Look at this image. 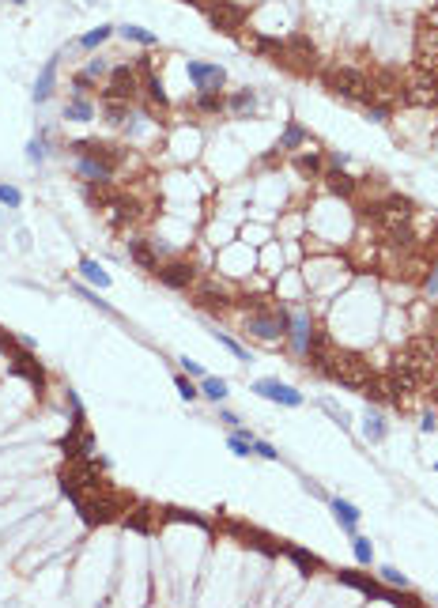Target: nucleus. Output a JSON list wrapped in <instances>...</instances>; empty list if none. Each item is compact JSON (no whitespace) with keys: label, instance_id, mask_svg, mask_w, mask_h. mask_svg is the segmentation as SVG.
I'll return each instance as SVG.
<instances>
[{"label":"nucleus","instance_id":"1","mask_svg":"<svg viewBox=\"0 0 438 608\" xmlns=\"http://www.w3.org/2000/svg\"><path fill=\"white\" fill-rule=\"evenodd\" d=\"M321 83L333 91V95L356 99V102H363V106H370V102L378 99V91H374V83H370L367 72L348 68V64H333V68H325L321 72Z\"/></svg>","mask_w":438,"mask_h":608},{"label":"nucleus","instance_id":"2","mask_svg":"<svg viewBox=\"0 0 438 608\" xmlns=\"http://www.w3.org/2000/svg\"><path fill=\"white\" fill-rule=\"evenodd\" d=\"M76 510L83 514V526H106V521H114L117 514H125L129 507H125V499H121L117 491H110L106 484L102 488H95V491H83L80 495V502H76Z\"/></svg>","mask_w":438,"mask_h":608},{"label":"nucleus","instance_id":"3","mask_svg":"<svg viewBox=\"0 0 438 608\" xmlns=\"http://www.w3.org/2000/svg\"><path fill=\"white\" fill-rule=\"evenodd\" d=\"M321 374H329L333 382H340V386H348V389H363L370 378H374V370H370V363L363 359L359 352H329V359H325V370Z\"/></svg>","mask_w":438,"mask_h":608},{"label":"nucleus","instance_id":"4","mask_svg":"<svg viewBox=\"0 0 438 608\" xmlns=\"http://www.w3.org/2000/svg\"><path fill=\"white\" fill-rule=\"evenodd\" d=\"M389 370L408 374L416 386L431 382V374L438 370V355H435V348H431V340H408V348L397 352V359H393V367H389Z\"/></svg>","mask_w":438,"mask_h":608},{"label":"nucleus","instance_id":"5","mask_svg":"<svg viewBox=\"0 0 438 608\" xmlns=\"http://www.w3.org/2000/svg\"><path fill=\"white\" fill-rule=\"evenodd\" d=\"M287 329H291V310H287V306H257V310L246 317V333H254L257 340H265V344L284 340Z\"/></svg>","mask_w":438,"mask_h":608},{"label":"nucleus","instance_id":"6","mask_svg":"<svg viewBox=\"0 0 438 608\" xmlns=\"http://www.w3.org/2000/svg\"><path fill=\"white\" fill-rule=\"evenodd\" d=\"M140 91H144V80H140L136 64H114L110 68V83L102 91V102H129L133 106L140 99Z\"/></svg>","mask_w":438,"mask_h":608},{"label":"nucleus","instance_id":"7","mask_svg":"<svg viewBox=\"0 0 438 608\" xmlns=\"http://www.w3.org/2000/svg\"><path fill=\"white\" fill-rule=\"evenodd\" d=\"M0 348L8 352V359H12V370H15V374H23V378L31 382V386L38 389V393L45 389V374H42V367H38V359L31 355V348L15 344L12 336H4V333H0Z\"/></svg>","mask_w":438,"mask_h":608},{"label":"nucleus","instance_id":"8","mask_svg":"<svg viewBox=\"0 0 438 608\" xmlns=\"http://www.w3.org/2000/svg\"><path fill=\"white\" fill-rule=\"evenodd\" d=\"M279 64L299 72V76H310V72L318 68V50H314V42L306 38V34H291V38L284 42V57H279Z\"/></svg>","mask_w":438,"mask_h":608},{"label":"nucleus","instance_id":"9","mask_svg":"<svg viewBox=\"0 0 438 608\" xmlns=\"http://www.w3.org/2000/svg\"><path fill=\"white\" fill-rule=\"evenodd\" d=\"M400 99L408 106H423V110H438V76L435 72H416L412 80L404 83Z\"/></svg>","mask_w":438,"mask_h":608},{"label":"nucleus","instance_id":"10","mask_svg":"<svg viewBox=\"0 0 438 608\" xmlns=\"http://www.w3.org/2000/svg\"><path fill=\"white\" fill-rule=\"evenodd\" d=\"M208 23L216 27L219 34H238L246 27V8L235 4V0H212L208 4Z\"/></svg>","mask_w":438,"mask_h":608},{"label":"nucleus","instance_id":"11","mask_svg":"<svg viewBox=\"0 0 438 608\" xmlns=\"http://www.w3.org/2000/svg\"><path fill=\"white\" fill-rule=\"evenodd\" d=\"M185 76L197 91H219L227 83V68L223 64H208V61H189L185 64Z\"/></svg>","mask_w":438,"mask_h":608},{"label":"nucleus","instance_id":"12","mask_svg":"<svg viewBox=\"0 0 438 608\" xmlns=\"http://www.w3.org/2000/svg\"><path fill=\"white\" fill-rule=\"evenodd\" d=\"M254 393H257V397H265V400H276V405H284V408H302V393L284 386L279 378H257Z\"/></svg>","mask_w":438,"mask_h":608},{"label":"nucleus","instance_id":"13","mask_svg":"<svg viewBox=\"0 0 438 608\" xmlns=\"http://www.w3.org/2000/svg\"><path fill=\"white\" fill-rule=\"evenodd\" d=\"M314 336H318V329H314V317L306 314V310L291 314V329H287V340H291V352L299 355V359H306V355H310Z\"/></svg>","mask_w":438,"mask_h":608},{"label":"nucleus","instance_id":"14","mask_svg":"<svg viewBox=\"0 0 438 608\" xmlns=\"http://www.w3.org/2000/svg\"><path fill=\"white\" fill-rule=\"evenodd\" d=\"M155 276H159V284L170 287V291H189V287L197 284V268H193L189 261H170V265L155 268Z\"/></svg>","mask_w":438,"mask_h":608},{"label":"nucleus","instance_id":"15","mask_svg":"<svg viewBox=\"0 0 438 608\" xmlns=\"http://www.w3.org/2000/svg\"><path fill=\"white\" fill-rule=\"evenodd\" d=\"M68 152L76 155V159H83V155L102 159V163H110V166H117L121 159H125V152H121V147H114V144H106V140H72Z\"/></svg>","mask_w":438,"mask_h":608},{"label":"nucleus","instance_id":"16","mask_svg":"<svg viewBox=\"0 0 438 608\" xmlns=\"http://www.w3.org/2000/svg\"><path fill=\"white\" fill-rule=\"evenodd\" d=\"M416 64H419V72H435L438 76V31L431 27V31H419L416 34Z\"/></svg>","mask_w":438,"mask_h":608},{"label":"nucleus","instance_id":"17","mask_svg":"<svg viewBox=\"0 0 438 608\" xmlns=\"http://www.w3.org/2000/svg\"><path fill=\"white\" fill-rule=\"evenodd\" d=\"M136 68H140V76H144V95L152 99L155 106H163V110H166V106H170V99H166V91H163L159 76L152 72V61H147V57H140V61H136Z\"/></svg>","mask_w":438,"mask_h":608},{"label":"nucleus","instance_id":"18","mask_svg":"<svg viewBox=\"0 0 438 608\" xmlns=\"http://www.w3.org/2000/svg\"><path fill=\"white\" fill-rule=\"evenodd\" d=\"M329 510L337 514V521H340V529L348 533V537H356V526H359V507H351L348 499H329Z\"/></svg>","mask_w":438,"mask_h":608},{"label":"nucleus","instance_id":"19","mask_svg":"<svg viewBox=\"0 0 438 608\" xmlns=\"http://www.w3.org/2000/svg\"><path fill=\"white\" fill-rule=\"evenodd\" d=\"M76 163H80V174L87 178V182H114V171H117V166L102 163V159H91V155L76 159Z\"/></svg>","mask_w":438,"mask_h":608},{"label":"nucleus","instance_id":"20","mask_svg":"<svg viewBox=\"0 0 438 608\" xmlns=\"http://www.w3.org/2000/svg\"><path fill=\"white\" fill-rule=\"evenodd\" d=\"M325 185H329V193L344 196V201H351V196H356V189H359V182H356V178H348L344 171H337V166H333V171L325 174Z\"/></svg>","mask_w":438,"mask_h":608},{"label":"nucleus","instance_id":"21","mask_svg":"<svg viewBox=\"0 0 438 608\" xmlns=\"http://www.w3.org/2000/svg\"><path fill=\"white\" fill-rule=\"evenodd\" d=\"M386 435H389V427H386V419H381V412H370L367 408V416H363V438H367L370 446H381Z\"/></svg>","mask_w":438,"mask_h":608},{"label":"nucleus","instance_id":"22","mask_svg":"<svg viewBox=\"0 0 438 608\" xmlns=\"http://www.w3.org/2000/svg\"><path fill=\"white\" fill-rule=\"evenodd\" d=\"M197 306H200V310H208V314H219V310H227V306H231V298L223 291H216L212 284H204V287H197Z\"/></svg>","mask_w":438,"mask_h":608},{"label":"nucleus","instance_id":"23","mask_svg":"<svg viewBox=\"0 0 438 608\" xmlns=\"http://www.w3.org/2000/svg\"><path fill=\"white\" fill-rule=\"evenodd\" d=\"M125 514H129V518H125V529H133V533H152L155 510L147 507V502H136V507H129Z\"/></svg>","mask_w":438,"mask_h":608},{"label":"nucleus","instance_id":"24","mask_svg":"<svg viewBox=\"0 0 438 608\" xmlns=\"http://www.w3.org/2000/svg\"><path fill=\"white\" fill-rule=\"evenodd\" d=\"M284 556L291 559L295 567L302 570V574H314V570L321 567V559L314 556V551H306V548H299V544H284Z\"/></svg>","mask_w":438,"mask_h":608},{"label":"nucleus","instance_id":"25","mask_svg":"<svg viewBox=\"0 0 438 608\" xmlns=\"http://www.w3.org/2000/svg\"><path fill=\"white\" fill-rule=\"evenodd\" d=\"M306 144H310V133H306L299 121H291V125L284 129V136H279V147H284V152H302Z\"/></svg>","mask_w":438,"mask_h":608},{"label":"nucleus","instance_id":"26","mask_svg":"<svg viewBox=\"0 0 438 608\" xmlns=\"http://www.w3.org/2000/svg\"><path fill=\"white\" fill-rule=\"evenodd\" d=\"M53 80H57V57L45 61L42 76H38V83H34V102H45V99L53 95Z\"/></svg>","mask_w":438,"mask_h":608},{"label":"nucleus","instance_id":"27","mask_svg":"<svg viewBox=\"0 0 438 608\" xmlns=\"http://www.w3.org/2000/svg\"><path fill=\"white\" fill-rule=\"evenodd\" d=\"M321 166H325L321 152H295V171H299L302 178H318Z\"/></svg>","mask_w":438,"mask_h":608},{"label":"nucleus","instance_id":"28","mask_svg":"<svg viewBox=\"0 0 438 608\" xmlns=\"http://www.w3.org/2000/svg\"><path fill=\"white\" fill-rule=\"evenodd\" d=\"M227 110L235 117H254L257 114V95L254 91H238L235 99H227Z\"/></svg>","mask_w":438,"mask_h":608},{"label":"nucleus","instance_id":"29","mask_svg":"<svg viewBox=\"0 0 438 608\" xmlns=\"http://www.w3.org/2000/svg\"><path fill=\"white\" fill-rule=\"evenodd\" d=\"M80 276L87 280V284H95L98 291H102V287H110V273L98 265V261H91V257H83V261H80Z\"/></svg>","mask_w":438,"mask_h":608},{"label":"nucleus","instance_id":"30","mask_svg":"<svg viewBox=\"0 0 438 608\" xmlns=\"http://www.w3.org/2000/svg\"><path fill=\"white\" fill-rule=\"evenodd\" d=\"M197 110H200V114H223V110H227V99H223L219 91H200V95H197Z\"/></svg>","mask_w":438,"mask_h":608},{"label":"nucleus","instance_id":"31","mask_svg":"<svg viewBox=\"0 0 438 608\" xmlns=\"http://www.w3.org/2000/svg\"><path fill=\"white\" fill-rule=\"evenodd\" d=\"M64 117H68V121H91V117H95V106H91L83 95H76L68 106H64Z\"/></svg>","mask_w":438,"mask_h":608},{"label":"nucleus","instance_id":"32","mask_svg":"<svg viewBox=\"0 0 438 608\" xmlns=\"http://www.w3.org/2000/svg\"><path fill=\"white\" fill-rule=\"evenodd\" d=\"M121 38H129V42H136V45H159V34H152V31H144V27H136V23H129V27H121Z\"/></svg>","mask_w":438,"mask_h":608},{"label":"nucleus","instance_id":"33","mask_svg":"<svg viewBox=\"0 0 438 608\" xmlns=\"http://www.w3.org/2000/svg\"><path fill=\"white\" fill-rule=\"evenodd\" d=\"M129 254H133V261L140 268H159V261H155V254H152V246L147 242H129Z\"/></svg>","mask_w":438,"mask_h":608},{"label":"nucleus","instance_id":"34","mask_svg":"<svg viewBox=\"0 0 438 608\" xmlns=\"http://www.w3.org/2000/svg\"><path fill=\"white\" fill-rule=\"evenodd\" d=\"M200 393L219 405V400L227 397V382H223V378H208V374H204V378H200Z\"/></svg>","mask_w":438,"mask_h":608},{"label":"nucleus","instance_id":"35","mask_svg":"<svg viewBox=\"0 0 438 608\" xmlns=\"http://www.w3.org/2000/svg\"><path fill=\"white\" fill-rule=\"evenodd\" d=\"M110 34H114V27H110V23H102V27H95V31H87V34H83V38H80V45H83V50H98V45L110 38Z\"/></svg>","mask_w":438,"mask_h":608},{"label":"nucleus","instance_id":"36","mask_svg":"<svg viewBox=\"0 0 438 608\" xmlns=\"http://www.w3.org/2000/svg\"><path fill=\"white\" fill-rule=\"evenodd\" d=\"M351 551H356V559H359L363 567H370V563H374V544H370L367 537H359V533L351 537Z\"/></svg>","mask_w":438,"mask_h":608},{"label":"nucleus","instance_id":"37","mask_svg":"<svg viewBox=\"0 0 438 608\" xmlns=\"http://www.w3.org/2000/svg\"><path fill=\"white\" fill-rule=\"evenodd\" d=\"M102 110H106V121H110V125H125L129 102H102Z\"/></svg>","mask_w":438,"mask_h":608},{"label":"nucleus","instance_id":"38","mask_svg":"<svg viewBox=\"0 0 438 608\" xmlns=\"http://www.w3.org/2000/svg\"><path fill=\"white\" fill-rule=\"evenodd\" d=\"M166 521H193V526H200L204 533L212 529L208 518H200V514H189V510H166Z\"/></svg>","mask_w":438,"mask_h":608},{"label":"nucleus","instance_id":"39","mask_svg":"<svg viewBox=\"0 0 438 608\" xmlns=\"http://www.w3.org/2000/svg\"><path fill=\"white\" fill-rule=\"evenodd\" d=\"M216 340H219V344H223V348H227L231 355H235V359H242V363L249 359V352L242 348V344H238V340H235V336H231V333H216Z\"/></svg>","mask_w":438,"mask_h":608},{"label":"nucleus","instance_id":"40","mask_svg":"<svg viewBox=\"0 0 438 608\" xmlns=\"http://www.w3.org/2000/svg\"><path fill=\"white\" fill-rule=\"evenodd\" d=\"M389 114H393V106H389V102H370V106H367V117L370 121H378V125H386V121H389Z\"/></svg>","mask_w":438,"mask_h":608},{"label":"nucleus","instance_id":"41","mask_svg":"<svg viewBox=\"0 0 438 608\" xmlns=\"http://www.w3.org/2000/svg\"><path fill=\"white\" fill-rule=\"evenodd\" d=\"M378 574H381V582H386V586H393V589H408V578L400 574L397 567H381Z\"/></svg>","mask_w":438,"mask_h":608},{"label":"nucleus","instance_id":"42","mask_svg":"<svg viewBox=\"0 0 438 608\" xmlns=\"http://www.w3.org/2000/svg\"><path fill=\"white\" fill-rule=\"evenodd\" d=\"M0 204H8V208H20V204H23V193L15 189V185H0Z\"/></svg>","mask_w":438,"mask_h":608},{"label":"nucleus","instance_id":"43","mask_svg":"<svg viewBox=\"0 0 438 608\" xmlns=\"http://www.w3.org/2000/svg\"><path fill=\"white\" fill-rule=\"evenodd\" d=\"M254 454L265 457V461H279V450H276V446H268L265 438H257V435H254Z\"/></svg>","mask_w":438,"mask_h":608},{"label":"nucleus","instance_id":"44","mask_svg":"<svg viewBox=\"0 0 438 608\" xmlns=\"http://www.w3.org/2000/svg\"><path fill=\"white\" fill-rule=\"evenodd\" d=\"M174 386H178V393H182L185 400H197V397H200V389L193 386V382L185 378V374H178V378H174Z\"/></svg>","mask_w":438,"mask_h":608},{"label":"nucleus","instance_id":"45","mask_svg":"<svg viewBox=\"0 0 438 608\" xmlns=\"http://www.w3.org/2000/svg\"><path fill=\"white\" fill-rule=\"evenodd\" d=\"M321 408H325V412H329L333 419H337V424L344 427V431H348V427H351V424H348V412H344V408H337V405H333V400H321Z\"/></svg>","mask_w":438,"mask_h":608},{"label":"nucleus","instance_id":"46","mask_svg":"<svg viewBox=\"0 0 438 608\" xmlns=\"http://www.w3.org/2000/svg\"><path fill=\"white\" fill-rule=\"evenodd\" d=\"M423 291L431 295V298H438V265H435V268H427V276H423Z\"/></svg>","mask_w":438,"mask_h":608},{"label":"nucleus","instance_id":"47","mask_svg":"<svg viewBox=\"0 0 438 608\" xmlns=\"http://www.w3.org/2000/svg\"><path fill=\"white\" fill-rule=\"evenodd\" d=\"M76 295H83V298H87V303H91V306H98V310H106V314H114V306H110V303H102V298H98L95 291H87V287H76Z\"/></svg>","mask_w":438,"mask_h":608},{"label":"nucleus","instance_id":"48","mask_svg":"<svg viewBox=\"0 0 438 608\" xmlns=\"http://www.w3.org/2000/svg\"><path fill=\"white\" fill-rule=\"evenodd\" d=\"M72 83H76V95H87V91L95 87V76H91V72H80V76L72 80Z\"/></svg>","mask_w":438,"mask_h":608},{"label":"nucleus","instance_id":"49","mask_svg":"<svg viewBox=\"0 0 438 608\" xmlns=\"http://www.w3.org/2000/svg\"><path fill=\"white\" fill-rule=\"evenodd\" d=\"M419 431H423V435L438 431V416H435V412H423V419H419Z\"/></svg>","mask_w":438,"mask_h":608},{"label":"nucleus","instance_id":"50","mask_svg":"<svg viewBox=\"0 0 438 608\" xmlns=\"http://www.w3.org/2000/svg\"><path fill=\"white\" fill-rule=\"evenodd\" d=\"M87 72H91V76H106V72H110V64H106V57H95V61H91V64H87Z\"/></svg>","mask_w":438,"mask_h":608},{"label":"nucleus","instance_id":"51","mask_svg":"<svg viewBox=\"0 0 438 608\" xmlns=\"http://www.w3.org/2000/svg\"><path fill=\"white\" fill-rule=\"evenodd\" d=\"M27 159H31V163H42V159H45V152H42L38 140H31V144H27Z\"/></svg>","mask_w":438,"mask_h":608},{"label":"nucleus","instance_id":"52","mask_svg":"<svg viewBox=\"0 0 438 608\" xmlns=\"http://www.w3.org/2000/svg\"><path fill=\"white\" fill-rule=\"evenodd\" d=\"M182 367H185V374H193V378H204V367H200V363H193V359H182Z\"/></svg>","mask_w":438,"mask_h":608},{"label":"nucleus","instance_id":"53","mask_svg":"<svg viewBox=\"0 0 438 608\" xmlns=\"http://www.w3.org/2000/svg\"><path fill=\"white\" fill-rule=\"evenodd\" d=\"M219 424H227L231 431H238V416H235V412H227V408L219 412Z\"/></svg>","mask_w":438,"mask_h":608},{"label":"nucleus","instance_id":"54","mask_svg":"<svg viewBox=\"0 0 438 608\" xmlns=\"http://www.w3.org/2000/svg\"><path fill=\"white\" fill-rule=\"evenodd\" d=\"M329 166H337V171H344V166H348V155H344V152H333V155H329Z\"/></svg>","mask_w":438,"mask_h":608},{"label":"nucleus","instance_id":"55","mask_svg":"<svg viewBox=\"0 0 438 608\" xmlns=\"http://www.w3.org/2000/svg\"><path fill=\"white\" fill-rule=\"evenodd\" d=\"M182 4H204V0H182Z\"/></svg>","mask_w":438,"mask_h":608},{"label":"nucleus","instance_id":"56","mask_svg":"<svg viewBox=\"0 0 438 608\" xmlns=\"http://www.w3.org/2000/svg\"><path fill=\"white\" fill-rule=\"evenodd\" d=\"M435 389H438V370H435Z\"/></svg>","mask_w":438,"mask_h":608},{"label":"nucleus","instance_id":"57","mask_svg":"<svg viewBox=\"0 0 438 608\" xmlns=\"http://www.w3.org/2000/svg\"><path fill=\"white\" fill-rule=\"evenodd\" d=\"M12 4H27V0H12Z\"/></svg>","mask_w":438,"mask_h":608},{"label":"nucleus","instance_id":"58","mask_svg":"<svg viewBox=\"0 0 438 608\" xmlns=\"http://www.w3.org/2000/svg\"><path fill=\"white\" fill-rule=\"evenodd\" d=\"M87 4H98V0H87Z\"/></svg>","mask_w":438,"mask_h":608},{"label":"nucleus","instance_id":"59","mask_svg":"<svg viewBox=\"0 0 438 608\" xmlns=\"http://www.w3.org/2000/svg\"><path fill=\"white\" fill-rule=\"evenodd\" d=\"M435 469H438V465H435Z\"/></svg>","mask_w":438,"mask_h":608}]
</instances>
